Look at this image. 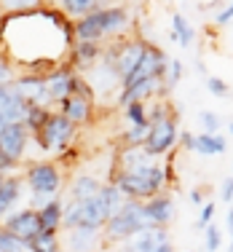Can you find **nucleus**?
Returning <instances> with one entry per match:
<instances>
[{"label":"nucleus","mask_w":233,"mask_h":252,"mask_svg":"<svg viewBox=\"0 0 233 252\" xmlns=\"http://www.w3.org/2000/svg\"><path fill=\"white\" fill-rule=\"evenodd\" d=\"M102 188L105 185L99 183V180H94V177H78L73 183V199L75 201H88V199H94V196L102 193Z\"/></svg>","instance_id":"obj_18"},{"label":"nucleus","mask_w":233,"mask_h":252,"mask_svg":"<svg viewBox=\"0 0 233 252\" xmlns=\"http://www.w3.org/2000/svg\"><path fill=\"white\" fill-rule=\"evenodd\" d=\"M164 70H166V59H164V54H161L158 49H153V46H147L145 59H142L140 67L134 70V75H131L129 81H123V89L140 86V83H145V81H158V78L164 75Z\"/></svg>","instance_id":"obj_6"},{"label":"nucleus","mask_w":233,"mask_h":252,"mask_svg":"<svg viewBox=\"0 0 233 252\" xmlns=\"http://www.w3.org/2000/svg\"><path fill=\"white\" fill-rule=\"evenodd\" d=\"M3 183H5V177H3V172H0V188H3Z\"/></svg>","instance_id":"obj_41"},{"label":"nucleus","mask_w":233,"mask_h":252,"mask_svg":"<svg viewBox=\"0 0 233 252\" xmlns=\"http://www.w3.org/2000/svg\"><path fill=\"white\" fill-rule=\"evenodd\" d=\"M27 183L35 190V199H43L59 190V172L51 164H35L27 172Z\"/></svg>","instance_id":"obj_8"},{"label":"nucleus","mask_w":233,"mask_h":252,"mask_svg":"<svg viewBox=\"0 0 233 252\" xmlns=\"http://www.w3.org/2000/svg\"><path fill=\"white\" fill-rule=\"evenodd\" d=\"M212 218H214V204L209 201V204H204V209H201V225H206Z\"/></svg>","instance_id":"obj_33"},{"label":"nucleus","mask_w":233,"mask_h":252,"mask_svg":"<svg viewBox=\"0 0 233 252\" xmlns=\"http://www.w3.org/2000/svg\"><path fill=\"white\" fill-rule=\"evenodd\" d=\"M0 86H11V73L5 64H0Z\"/></svg>","instance_id":"obj_36"},{"label":"nucleus","mask_w":233,"mask_h":252,"mask_svg":"<svg viewBox=\"0 0 233 252\" xmlns=\"http://www.w3.org/2000/svg\"><path fill=\"white\" fill-rule=\"evenodd\" d=\"M217 247H220V231H217L214 225H209V228H206V250L214 252Z\"/></svg>","instance_id":"obj_30"},{"label":"nucleus","mask_w":233,"mask_h":252,"mask_svg":"<svg viewBox=\"0 0 233 252\" xmlns=\"http://www.w3.org/2000/svg\"><path fill=\"white\" fill-rule=\"evenodd\" d=\"M180 75H182V64L177 62V59H172V78H169V83H177V81H180Z\"/></svg>","instance_id":"obj_34"},{"label":"nucleus","mask_w":233,"mask_h":252,"mask_svg":"<svg viewBox=\"0 0 233 252\" xmlns=\"http://www.w3.org/2000/svg\"><path fill=\"white\" fill-rule=\"evenodd\" d=\"M199 121H201V126L206 129V134H214V131L220 129V118L214 116V113H209V110H201V113H199Z\"/></svg>","instance_id":"obj_27"},{"label":"nucleus","mask_w":233,"mask_h":252,"mask_svg":"<svg viewBox=\"0 0 233 252\" xmlns=\"http://www.w3.org/2000/svg\"><path fill=\"white\" fill-rule=\"evenodd\" d=\"M64 118L73 121V124H83V121H86V118H88V97H86V94H81L75 89V92L64 99Z\"/></svg>","instance_id":"obj_16"},{"label":"nucleus","mask_w":233,"mask_h":252,"mask_svg":"<svg viewBox=\"0 0 233 252\" xmlns=\"http://www.w3.org/2000/svg\"><path fill=\"white\" fill-rule=\"evenodd\" d=\"M5 126H8V121H5V116H0V134L5 131Z\"/></svg>","instance_id":"obj_40"},{"label":"nucleus","mask_w":233,"mask_h":252,"mask_svg":"<svg viewBox=\"0 0 233 252\" xmlns=\"http://www.w3.org/2000/svg\"><path fill=\"white\" fill-rule=\"evenodd\" d=\"M16 92L22 94V99L27 105H40L43 107V99H49V92H46V81H38V78H22V81L14 83Z\"/></svg>","instance_id":"obj_14"},{"label":"nucleus","mask_w":233,"mask_h":252,"mask_svg":"<svg viewBox=\"0 0 233 252\" xmlns=\"http://www.w3.org/2000/svg\"><path fill=\"white\" fill-rule=\"evenodd\" d=\"M70 134H73V121H67L64 116H51L49 124L40 131V140H43V148L59 151V148L70 140Z\"/></svg>","instance_id":"obj_10"},{"label":"nucleus","mask_w":233,"mask_h":252,"mask_svg":"<svg viewBox=\"0 0 233 252\" xmlns=\"http://www.w3.org/2000/svg\"><path fill=\"white\" fill-rule=\"evenodd\" d=\"M49 118L51 116L40 105H32V107H29V113H27V121L25 124L29 126V129H35V131H43V126L49 124Z\"/></svg>","instance_id":"obj_24"},{"label":"nucleus","mask_w":233,"mask_h":252,"mask_svg":"<svg viewBox=\"0 0 233 252\" xmlns=\"http://www.w3.org/2000/svg\"><path fill=\"white\" fill-rule=\"evenodd\" d=\"M142 228H150V223H147V218H145V209H142V204L129 201L121 212H116L110 218V223H107V239H110V242L131 239L134 233H140Z\"/></svg>","instance_id":"obj_4"},{"label":"nucleus","mask_w":233,"mask_h":252,"mask_svg":"<svg viewBox=\"0 0 233 252\" xmlns=\"http://www.w3.org/2000/svg\"><path fill=\"white\" fill-rule=\"evenodd\" d=\"M38 215H40V225H43L46 233H57L59 223H64V207H62V201H49L46 207L38 209Z\"/></svg>","instance_id":"obj_17"},{"label":"nucleus","mask_w":233,"mask_h":252,"mask_svg":"<svg viewBox=\"0 0 233 252\" xmlns=\"http://www.w3.org/2000/svg\"><path fill=\"white\" fill-rule=\"evenodd\" d=\"M126 113H129V118H131V124H134V126H150V124L145 121V105H142V102L129 105Z\"/></svg>","instance_id":"obj_26"},{"label":"nucleus","mask_w":233,"mask_h":252,"mask_svg":"<svg viewBox=\"0 0 233 252\" xmlns=\"http://www.w3.org/2000/svg\"><path fill=\"white\" fill-rule=\"evenodd\" d=\"M231 134H233V126H231Z\"/></svg>","instance_id":"obj_42"},{"label":"nucleus","mask_w":233,"mask_h":252,"mask_svg":"<svg viewBox=\"0 0 233 252\" xmlns=\"http://www.w3.org/2000/svg\"><path fill=\"white\" fill-rule=\"evenodd\" d=\"M5 231L11 233V236H16L19 242L29 244L32 239H38L40 233H43V225H40V215L32 212V209H25V212L14 215V218H8V223H5Z\"/></svg>","instance_id":"obj_7"},{"label":"nucleus","mask_w":233,"mask_h":252,"mask_svg":"<svg viewBox=\"0 0 233 252\" xmlns=\"http://www.w3.org/2000/svg\"><path fill=\"white\" fill-rule=\"evenodd\" d=\"M126 11L123 8H105V11H94V14L83 16L78 22V38L81 43H97L105 32H113V30L126 25Z\"/></svg>","instance_id":"obj_3"},{"label":"nucleus","mask_w":233,"mask_h":252,"mask_svg":"<svg viewBox=\"0 0 233 252\" xmlns=\"http://www.w3.org/2000/svg\"><path fill=\"white\" fill-rule=\"evenodd\" d=\"M228 231H231V250H233V209H228Z\"/></svg>","instance_id":"obj_38"},{"label":"nucleus","mask_w":233,"mask_h":252,"mask_svg":"<svg viewBox=\"0 0 233 252\" xmlns=\"http://www.w3.org/2000/svg\"><path fill=\"white\" fill-rule=\"evenodd\" d=\"M172 25H175V38L180 40L182 46H190V40H193V27L185 22V16L175 14V16H172Z\"/></svg>","instance_id":"obj_22"},{"label":"nucleus","mask_w":233,"mask_h":252,"mask_svg":"<svg viewBox=\"0 0 233 252\" xmlns=\"http://www.w3.org/2000/svg\"><path fill=\"white\" fill-rule=\"evenodd\" d=\"M16 196H19V183L16 180H5L3 188H0V215H3V209H8L16 201Z\"/></svg>","instance_id":"obj_23"},{"label":"nucleus","mask_w":233,"mask_h":252,"mask_svg":"<svg viewBox=\"0 0 233 252\" xmlns=\"http://www.w3.org/2000/svg\"><path fill=\"white\" fill-rule=\"evenodd\" d=\"M0 252H27V244L11 236L8 231H0Z\"/></svg>","instance_id":"obj_25"},{"label":"nucleus","mask_w":233,"mask_h":252,"mask_svg":"<svg viewBox=\"0 0 233 252\" xmlns=\"http://www.w3.org/2000/svg\"><path fill=\"white\" fill-rule=\"evenodd\" d=\"M142 209H145V218L153 228H164L175 218V204H172V199H166V196H155V199L145 201Z\"/></svg>","instance_id":"obj_13"},{"label":"nucleus","mask_w":233,"mask_h":252,"mask_svg":"<svg viewBox=\"0 0 233 252\" xmlns=\"http://www.w3.org/2000/svg\"><path fill=\"white\" fill-rule=\"evenodd\" d=\"M175 140H177L175 118L158 113L155 121L150 124V131H147V140H145V145H142V148H145L147 156H164L172 145H175Z\"/></svg>","instance_id":"obj_5"},{"label":"nucleus","mask_w":233,"mask_h":252,"mask_svg":"<svg viewBox=\"0 0 233 252\" xmlns=\"http://www.w3.org/2000/svg\"><path fill=\"white\" fill-rule=\"evenodd\" d=\"M231 199H233V177L223 183V201H231Z\"/></svg>","instance_id":"obj_35"},{"label":"nucleus","mask_w":233,"mask_h":252,"mask_svg":"<svg viewBox=\"0 0 233 252\" xmlns=\"http://www.w3.org/2000/svg\"><path fill=\"white\" fill-rule=\"evenodd\" d=\"M145 54H147V43H142V40L126 43L121 51H118L116 70H118V75H121V81H129V78L134 75V70L140 67V62L145 59Z\"/></svg>","instance_id":"obj_9"},{"label":"nucleus","mask_w":233,"mask_h":252,"mask_svg":"<svg viewBox=\"0 0 233 252\" xmlns=\"http://www.w3.org/2000/svg\"><path fill=\"white\" fill-rule=\"evenodd\" d=\"M64 8L73 11V14H88V11L94 14L97 3H91V0H70V3H64Z\"/></svg>","instance_id":"obj_28"},{"label":"nucleus","mask_w":233,"mask_h":252,"mask_svg":"<svg viewBox=\"0 0 233 252\" xmlns=\"http://www.w3.org/2000/svg\"><path fill=\"white\" fill-rule=\"evenodd\" d=\"M158 252H175V247H172V242H166V244H164V247H161Z\"/></svg>","instance_id":"obj_39"},{"label":"nucleus","mask_w":233,"mask_h":252,"mask_svg":"<svg viewBox=\"0 0 233 252\" xmlns=\"http://www.w3.org/2000/svg\"><path fill=\"white\" fill-rule=\"evenodd\" d=\"M206 86H209V92H212V94H220V97L228 92V86H225L220 78H206Z\"/></svg>","instance_id":"obj_31"},{"label":"nucleus","mask_w":233,"mask_h":252,"mask_svg":"<svg viewBox=\"0 0 233 252\" xmlns=\"http://www.w3.org/2000/svg\"><path fill=\"white\" fill-rule=\"evenodd\" d=\"M196 151L204 153V156H217V153L225 151V140L217 134H206L204 131V134L196 137Z\"/></svg>","instance_id":"obj_19"},{"label":"nucleus","mask_w":233,"mask_h":252,"mask_svg":"<svg viewBox=\"0 0 233 252\" xmlns=\"http://www.w3.org/2000/svg\"><path fill=\"white\" fill-rule=\"evenodd\" d=\"M27 145V126L25 124H8L5 131L0 134V151L8 156L11 161H19Z\"/></svg>","instance_id":"obj_12"},{"label":"nucleus","mask_w":233,"mask_h":252,"mask_svg":"<svg viewBox=\"0 0 233 252\" xmlns=\"http://www.w3.org/2000/svg\"><path fill=\"white\" fill-rule=\"evenodd\" d=\"M164 166L158 164H147V166H140V169H131V172H121L116 188L121 190L123 196L129 199H155L161 196V185H164Z\"/></svg>","instance_id":"obj_2"},{"label":"nucleus","mask_w":233,"mask_h":252,"mask_svg":"<svg viewBox=\"0 0 233 252\" xmlns=\"http://www.w3.org/2000/svg\"><path fill=\"white\" fill-rule=\"evenodd\" d=\"M94 242H97V231H83V228L70 231V250L73 252H88Z\"/></svg>","instance_id":"obj_20"},{"label":"nucleus","mask_w":233,"mask_h":252,"mask_svg":"<svg viewBox=\"0 0 233 252\" xmlns=\"http://www.w3.org/2000/svg\"><path fill=\"white\" fill-rule=\"evenodd\" d=\"M231 19H233V5H228V8H223L217 16H214V22H217V25H228Z\"/></svg>","instance_id":"obj_32"},{"label":"nucleus","mask_w":233,"mask_h":252,"mask_svg":"<svg viewBox=\"0 0 233 252\" xmlns=\"http://www.w3.org/2000/svg\"><path fill=\"white\" fill-rule=\"evenodd\" d=\"M97 54H99L97 43H81V49H78V59H83V62H91Z\"/></svg>","instance_id":"obj_29"},{"label":"nucleus","mask_w":233,"mask_h":252,"mask_svg":"<svg viewBox=\"0 0 233 252\" xmlns=\"http://www.w3.org/2000/svg\"><path fill=\"white\" fill-rule=\"evenodd\" d=\"M27 247H29V252H59V239H57V233L43 231L38 239H32Z\"/></svg>","instance_id":"obj_21"},{"label":"nucleus","mask_w":233,"mask_h":252,"mask_svg":"<svg viewBox=\"0 0 233 252\" xmlns=\"http://www.w3.org/2000/svg\"><path fill=\"white\" fill-rule=\"evenodd\" d=\"M11 164H14V161H11L8 156H5L3 151H0V172H3V169H11Z\"/></svg>","instance_id":"obj_37"},{"label":"nucleus","mask_w":233,"mask_h":252,"mask_svg":"<svg viewBox=\"0 0 233 252\" xmlns=\"http://www.w3.org/2000/svg\"><path fill=\"white\" fill-rule=\"evenodd\" d=\"M78 89L75 78L70 73H64V70H59V73H54L49 81H46V92H49V99H67L70 94H73Z\"/></svg>","instance_id":"obj_15"},{"label":"nucleus","mask_w":233,"mask_h":252,"mask_svg":"<svg viewBox=\"0 0 233 252\" xmlns=\"http://www.w3.org/2000/svg\"><path fill=\"white\" fill-rule=\"evenodd\" d=\"M126 196L116 188V185H105L102 193L94 196L88 201H73V207H67L64 212V225H70L73 231L83 228V231H97L110 223V218L116 212H121L129 201H123Z\"/></svg>","instance_id":"obj_1"},{"label":"nucleus","mask_w":233,"mask_h":252,"mask_svg":"<svg viewBox=\"0 0 233 252\" xmlns=\"http://www.w3.org/2000/svg\"><path fill=\"white\" fill-rule=\"evenodd\" d=\"M169 242L164 228H142L140 233H134L131 239H126V252H158L164 244Z\"/></svg>","instance_id":"obj_11"}]
</instances>
